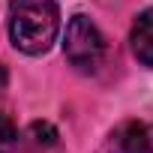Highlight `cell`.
I'll list each match as a JSON object with an SVG mask.
<instances>
[{"label": "cell", "instance_id": "1", "mask_svg": "<svg viewBox=\"0 0 153 153\" xmlns=\"http://www.w3.org/2000/svg\"><path fill=\"white\" fill-rule=\"evenodd\" d=\"M60 30V9L54 0H12L9 39L24 54H45Z\"/></svg>", "mask_w": 153, "mask_h": 153}, {"label": "cell", "instance_id": "2", "mask_svg": "<svg viewBox=\"0 0 153 153\" xmlns=\"http://www.w3.org/2000/svg\"><path fill=\"white\" fill-rule=\"evenodd\" d=\"M63 51L69 66H75L78 72H96L105 60V39L87 15H72L66 24Z\"/></svg>", "mask_w": 153, "mask_h": 153}, {"label": "cell", "instance_id": "3", "mask_svg": "<svg viewBox=\"0 0 153 153\" xmlns=\"http://www.w3.org/2000/svg\"><path fill=\"white\" fill-rule=\"evenodd\" d=\"M96 153H153V123L126 120L108 132Z\"/></svg>", "mask_w": 153, "mask_h": 153}, {"label": "cell", "instance_id": "4", "mask_svg": "<svg viewBox=\"0 0 153 153\" xmlns=\"http://www.w3.org/2000/svg\"><path fill=\"white\" fill-rule=\"evenodd\" d=\"M129 42H132V54L138 57V63L153 66V6L144 9L135 18L132 33H129Z\"/></svg>", "mask_w": 153, "mask_h": 153}, {"label": "cell", "instance_id": "5", "mask_svg": "<svg viewBox=\"0 0 153 153\" xmlns=\"http://www.w3.org/2000/svg\"><path fill=\"white\" fill-rule=\"evenodd\" d=\"M21 144H24V153H60V135L45 120H33Z\"/></svg>", "mask_w": 153, "mask_h": 153}, {"label": "cell", "instance_id": "6", "mask_svg": "<svg viewBox=\"0 0 153 153\" xmlns=\"http://www.w3.org/2000/svg\"><path fill=\"white\" fill-rule=\"evenodd\" d=\"M18 150V132L6 114H0V153H15Z\"/></svg>", "mask_w": 153, "mask_h": 153}]
</instances>
